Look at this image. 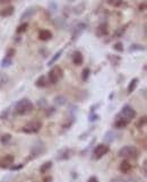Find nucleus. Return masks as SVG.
Wrapping results in <instances>:
<instances>
[{"mask_svg":"<svg viewBox=\"0 0 147 182\" xmlns=\"http://www.w3.org/2000/svg\"><path fill=\"white\" fill-rule=\"evenodd\" d=\"M34 110L33 103L28 98H22L15 104V112L19 115L29 114Z\"/></svg>","mask_w":147,"mask_h":182,"instance_id":"obj_1","label":"nucleus"},{"mask_svg":"<svg viewBox=\"0 0 147 182\" xmlns=\"http://www.w3.org/2000/svg\"><path fill=\"white\" fill-rule=\"evenodd\" d=\"M138 154H139L138 149L135 146H123L118 153L120 157H125V158H137Z\"/></svg>","mask_w":147,"mask_h":182,"instance_id":"obj_2","label":"nucleus"},{"mask_svg":"<svg viewBox=\"0 0 147 182\" xmlns=\"http://www.w3.org/2000/svg\"><path fill=\"white\" fill-rule=\"evenodd\" d=\"M42 128V122L41 121H37V120H33L31 122L26 123L25 126L23 127V132L25 134H36L39 132Z\"/></svg>","mask_w":147,"mask_h":182,"instance_id":"obj_3","label":"nucleus"},{"mask_svg":"<svg viewBox=\"0 0 147 182\" xmlns=\"http://www.w3.org/2000/svg\"><path fill=\"white\" fill-rule=\"evenodd\" d=\"M119 115H120L121 118H123V119L128 120L129 122H130L132 119L136 118L137 113H136V110H135V109L127 104V105H125V106L121 109V111H120Z\"/></svg>","mask_w":147,"mask_h":182,"instance_id":"obj_4","label":"nucleus"},{"mask_svg":"<svg viewBox=\"0 0 147 182\" xmlns=\"http://www.w3.org/2000/svg\"><path fill=\"white\" fill-rule=\"evenodd\" d=\"M110 150V147L107 144H99L94 148V152H93V155H94V158L95 160H100L102 158L104 155H107V153Z\"/></svg>","mask_w":147,"mask_h":182,"instance_id":"obj_5","label":"nucleus"},{"mask_svg":"<svg viewBox=\"0 0 147 182\" xmlns=\"http://www.w3.org/2000/svg\"><path fill=\"white\" fill-rule=\"evenodd\" d=\"M62 69L60 67H53L49 71V82L51 84H57L60 78H62Z\"/></svg>","mask_w":147,"mask_h":182,"instance_id":"obj_6","label":"nucleus"},{"mask_svg":"<svg viewBox=\"0 0 147 182\" xmlns=\"http://www.w3.org/2000/svg\"><path fill=\"white\" fill-rule=\"evenodd\" d=\"M71 154H73V150L69 148H62L61 150L58 152V155H57V160L58 161H66L69 160L71 157Z\"/></svg>","mask_w":147,"mask_h":182,"instance_id":"obj_7","label":"nucleus"},{"mask_svg":"<svg viewBox=\"0 0 147 182\" xmlns=\"http://www.w3.org/2000/svg\"><path fill=\"white\" fill-rule=\"evenodd\" d=\"M85 28H86V25H85L84 23H78L77 25H76V27H75L73 31V40L74 41L77 40L78 37L81 36V33L85 31Z\"/></svg>","mask_w":147,"mask_h":182,"instance_id":"obj_8","label":"nucleus"},{"mask_svg":"<svg viewBox=\"0 0 147 182\" xmlns=\"http://www.w3.org/2000/svg\"><path fill=\"white\" fill-rule=\"evenodd\" d=\"M95 34H96V36H99V37H103V36H105V35H107V34H109V30H107V24H105V23L100 24V25L96 27Z\"/></svg>","mask_w":147,"mask_h":182,"instance_id":"obj_9","label":"nucleus"},{"mask_svg":"<svg viewBox=\"0 0 147 182\" xmlns=\"http://www.w3.org/2000/svg\"><path fill=\"white\" fill-rule=\"evenodd\" d=\"M14 156L10 155V154H8L6 155L5 157H2V160H1V166L4 167V169H7V167H10L13 164H14Z\"/></svg>","mask_w":147,"mask_h":182,"instance_id":"obj_10","label":"nucleus"},{"mask_svg":"<svg viewBox=\"0 0 147 182\" xmlns=\"http://www.w3.org/2000/svg\"><path fill=\"white\" fill-rule=\"evenodd\" d=\"M35 13H36V9L35 7H28L26 10H24L22 15H21V20H25V19H28L31 17H33L35 15Z\"/></svg>","mask_w":147,"mask_h":182,"instance_id":"obj_11","label":"nucleus"},{"mask_svg":"<svg viewBox=\"0 0 147 182\" xmlns=\"http://www.w3.org/2000/svg\"><path fill=\"white\" fill-rule=\"evenodd\" d=\"M128 124H129L128 120L123 119V118H121L120 115L118 114L117 119L114 121V127H115V128H118V129H123V128H126Z\"/></svg>","mask_w":147,"mask_h":182,"instance_id":"obj_12","label":"nucleus"},{"mask_svg":"<svg viewBox=\"0 0 147 182\" xmlns=\"http://www.w3.org/2000/svg\"><path fill=\"white\" fill-rule=\"evenodd\" d=\"M73 62L76 66H81L84 62V56L81 54V51H75L73 53Z\"/></svg>","mask_w":147,"mask_h":182,"instance_id":"obj_13","label":"nucleus"},{"mask_svg":"<svg viewBox=\"0 0 147 182\" xmlns=\"http://www.w3.org/2000/svg\"><path fill=\"white\" fill-rule=\"evenodd\" d=\"M39 39L41 41H49L52 39V33L49 30H42L39 33Z\"/></svg>","mask_w":147,"mask_h":182,"instance_id":"obj_14","label":"nucleus"},{"mask_svg":"<svg viewBox=\"0 0 147 182\" xmlns=\"http://www.w3.org/2000/svg\"><path fill=\"white\" fill-rule=\"evenodd\" d=\"M47 85H48V79H47V77H45L44 75L40 76V77H39L36 80H35V86H36V87H39V88L45 87Z\"/></svg>","mask_w":147,"mask_h":182,"instance_id":"obj_15","label":"nucleus"},{"mask_svg":"<svg viewBox=\"0 0 147 182\" xmlns=\"http://www.w3.org/2000/svg\"><path fill=\"white\" fill-rule=\"evenodd\" d=\"M14 10H15V8L13 7V6H8V7L0 10V16H1V17H9V16H11L14 14Z\"/></svg>","mask_w":147,"mask_h":182,"instance_id":"obj_16","label":"nucleus"},{"mask_svg":"<svg viewBox=\"0 0 147 182\" xmlns=\"http://www.w3.org/2000/svg\"><path fill=\"white\" fill-rule=\"evenodd\" d=\"M119 169H120V171H121L122 173H128V172L131 171L132 166H131V164L129 163L128 161H122Z\"/></svg>","mask_w":147,"mask_h":182,"instance_id":"obj_17","label":"nucleus"},{"mask_svg":"<svg viewBox=\"0 0 147 182\" xmlns=\"http://www.w3.org/2000/svg\"><path fill=\"white\" fill-rule=\"evenodd\" d=\"M62 53H63V50H62V49H61V50H59V51L55 52V54H53V56L51 57V59L49 60L48 66H50V67H51L52 65H55V63L57 62V61H58L59 58H60V57L62 56Z\"/></svg>","mask_w":147,"mask_h":182,"instance_id":"obj_18","label":"nucleus"},{"mask_svg":"<svg viewBox=\"0 0 147 182\" xmlns=\"http://www.w3.org/2000/svg\"><path fill=\"white\" fill-rule=\"evenodd\" d=\"M73 10L75 15H81L85 10V2H83V1L79 2L77 6H75V7L73 8Z\"/></svg>","mask_w":147,"mask_h":182,"instance_id":"obj_19","label":"nucleus"},{"mask_svg":"<svg viewBox=\"0 0 147 182\" xmlns=\"http://www.w3.org/2000/svg\"><path fill=\"white\" fill-rule=\"evenodd\" d=\"M114 139H115V134H114L113 131L109 130V131L105 132V135H104V141H105L107 144H111Z\"/></svg>","mask_w":147,"mask_h":182,"instance_id":"obj_20","label":"nucleus"},{"mask_svg":"<svg viewBox=\"0 0 147 182\" xmlns=\"http://www.w3.org/2000/svg\"><path fill=\"white\" fill-rule=\"evenodd\" d=\"M53 101H55V103L57 104V105H59V106H63V105L67 104V98L63 96V95H57Z\"/></svg>","mask_w":147,"mask_h":182,"instance_id":"obj_21","label":"nucleus"},{"mask_svg":"<svg viewBox=\"0 0 147 182\" xmlns=\"http://www.w3.org/2000/svg\"><path fill=\"white\" fill-rule=\"evenodd\" d=\"M138 82H139V79L138 78H134V79H131V82L129 83L128 85V88H127V91H128V93H132L135 89H136L137 85H138Z\"/></svg>","mask_w":147,"mask_h":182,"instance_id":"obj_22","label":"nucleus"},{"mask_svg":"<svg viewBox=\"0 0 147 182\" xmlns=\"http://www.w3.org/2000/svg\"><path fill=\"white\" fill-rule=\"evenodd\" d=\"M9 82V76L5 72H0V88L6 86Z\"/></svg>","mask_w":147,"mask_h":182,"instance_id":"obj_23","label":"nucleus"},{"mask_svg":"<svg viewBox=\"0 0 147 182\" xmlns=\"http://www.w3.org/2000/svg\"><path fill=\"white\" fill-rule=\"evenodd\" d=\"M145 45H141V44H131L129 46V52L131 53V52H137V51H145Z\"/></svg>","mask_w":147,"mask_h":182,"instance_id":"obj_24","label":"nucleus"},{"mask_svg":"<svg viewBox=\"0 0 147 182\" xmlns=\"http://www.w3.org/2000/svg\"><path fill=\"white\" fill-rule=\"evenodd\" d=\"M52 167V162L51 161H48V162H45L44 164H42V166L40 167V172L41 174H44V173H47V172L50 170Z\"/></svg>","mask_w":147,"mask_h":182,"instance_id":"obj_25","label":"nucleus"},{"mask_svg":"<svg viewBox=\"0 0 147 182\" xmlns=\"http://www.w3.org/2000/svg\"><path fill=\"white\" fill-rule=\"evenodd\" d=\"M10 140H11V135L10 134H5V135L1 136V138H0V141H1V144H2V145H7Z\"/></svg>","mask_w":147,"mask_h":182,"instance_id":"obj_26","label":"nucleus"},{"mask_svg":"<svg viewBox=\"0 0 147 182\" xmlns=\"http://www.w3.org/2000/svg\"><path fill=\"white\" fill-rule=\"evenodd\" d=\"M107 58H109V60H110L111 63H112L113 66H118V65H119V62L121 61V58H120V57H118V56L113 57V56H111V54H109V57H107Z\"/></svg>","mask_w":147,"mask_h":182,"instance_id":"obj_27","label":"nucleus"},{"mask_svg":"<svg viewBox=\"0 0 147 182\" xmlns=\"http://www.w3.org/2000/svg\"><path fill=\"white\" fill-rule=\"evenodd\" d=\"M55 25L57 28H62L63 26L66 25V22H65V19L63 18H55Z\"/></svg>","mask_w":147,"mask_h":182,"instance_id":"obj_28","label":"nucleus"},{"mask_svg":"<svg viewBox=\"0 0 147 182\" xmlns=\"http://www.w3.org/2000/svg\"><path fill=\"white\" fill-rule=\"evenodd\" d=\"M89 75H91V70H89V68H85L83 72H81V79H83V82H87V79L89 78Z\"/></svg>","mask_w":147,"mask_h":182,"instance_id":"obj_29","label":"nucleus"},{"mask_svg":"<svg viewBox=\"0 0 147 182\" xmlns=\"http://www.w3.org/2000/svg\"><path fill=\"white\" fill-rule=\"evenodd\" d=\"M13 65V59H10V58H4L2 59V61H1V67L2 68H6V67H9V66H11Z\"/></svg>","mask_w":147,"mask_h":182,"instance_id":"obj_30","label":"nucleus"},{"mask_svg":"<svg viewBox=\"0 0 147 182\" xmlns=\"http://www.w3.org/2000/svg\"><path fill=\"white\" fill-rule=\"evenodd\" d=\"M123 2V0H107V4L111 5L112 7H120Z\"/></svg>","mask_w":147,"mask_h":182,"instance_id":"obj_31","label":"nucleus"},{"mask_svg":"<svg viewBox=\"0 0 147 182\" xmlns=\"http://www.w3.org/2000/svg\"><path fill=\"white\" fill-rule=\"evenodd\" d=\"M113 50L117 52H123V44H122L121 42H117V43H114L113 45Z\"/></svg>","mask_w":147,"mask_h":182,"instance_id":"obj_32","label":"nucleus"},{"mask_svg":"<svg viewBox=\"0 0 147 182\" xmlns=\"http://www.w3.org/2000/svg\"><path fill=\"white\" fill-rule=\"evenodd\" d=\"M27 27H28V24L27 23H24V24H22V25H19L18 27H17V30H16V32L18 34L21 33H24L26 30H27Z\"/></svg>","mask_w":147,"mask_h":182,"instance_id":"obj_33","label":"nucleus"},{"mask_svg":"<svg viewBox=\"0 0 147 182\" xmlns=\"http://www.w3.org/2000/svg\"><path fill=\"white\" fill-rule=\"evenodd\" d=\"M47 101H45V98H41V100L37 101V105H39V108H47Z\"/></svg>","mask_w":147,"mask_h":182,"instance_id":"obj_34","label":"nucleus"},{"mask_svg":"<svg viewBox=\"0 0 147 182\" xmlns=\"http://www.w3.org/2000/svg\"><path fill=\"white\" fill-rule=\"evenodd\" d=\"M145 123H146V117H143V118H140V119H139V121L137 122L136 126H137V128H141V127H143Z\"/></svg>","mask_w":147,"mask_h":182,"instance_id":"obj_35","label":"nucleus"},{"mask_svg":"<svg viewBox=\"0 0 147 182\" xmlns=\"http://www.w3.org/2000/svg\"><path fill=\"white\" fill-rule=\"evenodd\" d=\"M15 53H16L15 49H9V50L7 51V53H6V57H7V58H10V59H13V57L15 56Z\"/></svg>","mask_w":147,"mask_h":182,"instance_id":"obj_36","label":"nucleus"},{"mask_svg":"<svg viewBox=\"0 0 147 182\" xmlns=\"http://www.w3.org/2000/svg\"><path fill=\"white\" fill-rule=\"evenodd\" d=\"M49 8L52 9V11H55L57 10V4H55V1H51V2L49 4Z\"/></svg>","mask_w":147,"mask_h":182,"instance_id":"obj_37","label":"nucleus"},{"mask_svg":"<svg viewBox=\"0 0 147 182\" xmlns=\"http://www.w3.org/2000/svg\"><path fill=\"white\" fill-rule=\"evenodd\" d=\"M95 120H99V115L94 114V113H91V114H89V121H95Z\"/></svg>","mask_w":147,"mask_h":182,"instance_id":"obj_38","label":"nucleus"},{"mask_svg":"<svg viewBox=\"0 0 147 182\" xmlns=\"http://www.w3.org/2000/svg\"><path fill=\"white\" fill-rule=\"evenodd\" d=\"M110 182H126V181H125V180H123L122 178H120V176H117V178L111 179Z\"/></svg>","mask_w":147,"mask_h":182,"instance_id":"obj_39","label":"nucleus"},{"mask_svg":"<svg viewBox=\"0 0 147 182\" xmlns=\"http://www.w3.org/2000/svg\"><path fill=\"white\" fill-rule=\"evenodd\" d=\"M87 182H99V179L96 178V176H91V178L88 179Z\"/></svg>","mask_w":147,"mask_h":182,"instance_id":"obj_40","label":"nucleus"},{"mask_svg":"<svg viewBox=\"0 0 147 182\" xmlns=\"http://www.w3.org/2000/svg\"><path fill=\"white\" fill-rule=\"evenodd\" d=\"M145 8H146V2H143V5H140V6H139V10L144 11V10H145Z\"/></svg>","mask_w":147,"mask_h":182,"instance_id":"obj_41","label":"nucleus"},{"mask_svg":"<svg viewBox=\"0 0 147 182\" xmlns=\"http://www.w3.org/2000/svg\"><path fill=\"white\" fill-rule=\"evenodd\" d=\"M143 171H144V175L146 176V161H144V165H143Z\"/></svg>","mask_w":147,"mask_h":182,"instance_id":"obj_42","label":"nucleus"},{"mask_svg":"<svg viewBox=\"0 0 147 182\" xmlns=\"http://www.w3.org/2000/svg\"><path fill=\"white\" fill-rule=\"evenodd\" d=\"M43 181H44V182H52V178H51V176H48V178H44Z\"/></svg>","mask_w":147,"mask_h":182,"instance_id":"obj_43","label":"nucleus"},{"mask_svg":"<svg viewBox=\"0 0 147 182\" xmlns=\"http://www.w3.org/2000/svg\"><path fill=\"white\" fill-rule=\"evenodd\" d=\"M10 0H0V4H4V2H9Z\"/></svg>","mask_w":147,"mask_h":182,"instance_id":"obj_44","label":"nucleus"},{"mask_svg":"<svg viewBox=\"0 0 147 182\" xmlns=\"http://www.w3.org/2000/svg\"><path fill=\"white\" fill-rule=\"evenodd\" d=\"M127 182H137L136 180H132V179H130V180H129V181H127Z\"/></svg>","mask_w":147,"mask_h":182,"instance_id":"obj_45","label":"nucleus"},{"mask_svg":"<svg viewBox=\"0 0 147 182\" xmlns=\"http://www.w3.org/2000/svg\"><path fill=\"white\" fill-rule=\"evenodd\" d=\"M67 1H69V2H74V1H76V0H67Z\"/></svg>","mask_w":147,"mask_h":182,"instance_id":"obj_46","label":"nucleus"}]
</instances>
